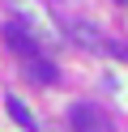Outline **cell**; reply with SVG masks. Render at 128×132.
I'll list each match as a JSON object with an SVG mask.
<instances>
[{"instance_id":"5b68a950","label":"cell","mask_w":128,"mask_h":132,"mask_svg":"<svg viewBox=\"0 0 128 132\" xmlns=\"http://www.w3.org/2000/svg\"><path fill=\"white\" fill-rule=\"evenodd\" d=\"M4 106H9V119H13L17 128H26V132H39V123H34V115L26 111V102H21L17 94H9V98H4Z\"/></svg>"},{"instance_id":"3957f363","label":"cell","mask_w":128,"mask_h":132,"mask_svg":"<svg viewBox=\"0 0 128 132\" xmlns=\"http://www.w3.org/2000/svg\"><path fill=\"white\" fill-rule=\"evenodd\" d=\"M4 34H9V47H13V55H21V60H26V55H39V43L30 38V30H26V26L9 21V26H4Z\"/></svg>"},{"instance_id":"277c9868","label":"cell","mask_w":128,"mask_h":132,"mask_svg":"<svg viewBox=\"0 0 128 132\" xmlns=\"http://www.w3.org/2000/svg\"><path fill=\"white\" fill-rule=\"evenodd\" d=\"M73 38H77L81 47H90V51H107V55H115V43H107V34H98L94 26H81V21H77V26H73Z\"/></svg>"},{"instance_id":"7a4b0ae2","label":"cell","mask_w":128,"mask_h":132,"mask_svg":"<svg viewBox=\"0 0 128 132\" xmlns=\"http://www.w3.org/2000/svg\"><path fill=\"white\" fill-rule=\"evenodd\" d=\"M21 68H26V77H30V81H39V85H56V81H60L56 64H51V60H43V55H26V60H21Z\"/></svg>"},{"instance_id":"8992f818","label":"cell","mask_w":128,"mask_h":132,"mask_svg":"<svg viewBox=\"0 0 128 132\" xmlns=\"http://www.w3.org/2000/svg\"><path fill=\"white\" fill-rule=\"evenodd\" d=\"M124 4H128V0H124Z\"/></svg>"},{"instance_id":"6da1fadb","label":"cell","mask_w":128,"mask_h":132,"mask_svg":"<svg viewBox=\"0 0 128 132\" xmlns=\"http://www.w3.org/2000/svg\"><path fill=\"white\" fill-rule=\"evenodd\" d=\"M68 128H73V132H115V123H111V115L102 111V106L73 102V106H68Z\"/></svg>"}]
</instances>
